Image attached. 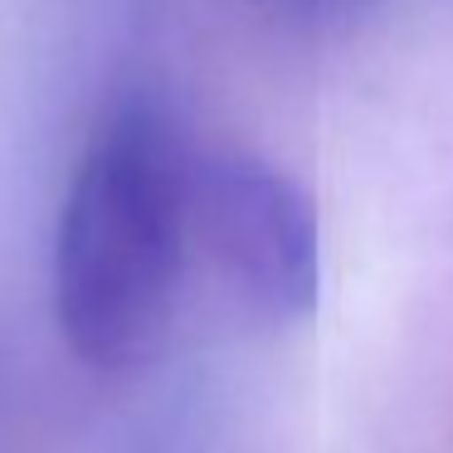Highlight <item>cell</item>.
<instances>
[{"instance_id": "1", "label": "cell", "mask_w": 453, "mask_h": 453, "mask_svg": "<svg viewBox=\"0 0 453 453\" xmlns=\"http://www.w3.org/2000/svg\"><path fill=\"white\" fill-rule=\"evenodd\" d=\"M190 151L151 98H122L83 147L54 229V317L93 371L147 361L190 249Z\"/></svg>"}, {"instance_id": "2", "label": "cell", "mask_w": 453, "mask_h": 453, "mask_svg": "<svg viewBox=\"0 0 453 453\" xmlns=\"http://www.w3.org/2000/svg\"><path fill=\"white\" fill-rule=\"evenodd\" d=\"M190 234L254 317L307 322L322 288V234L307 190L258 157L219 151L190 161Z\"/></svg>"}]
</instances>
